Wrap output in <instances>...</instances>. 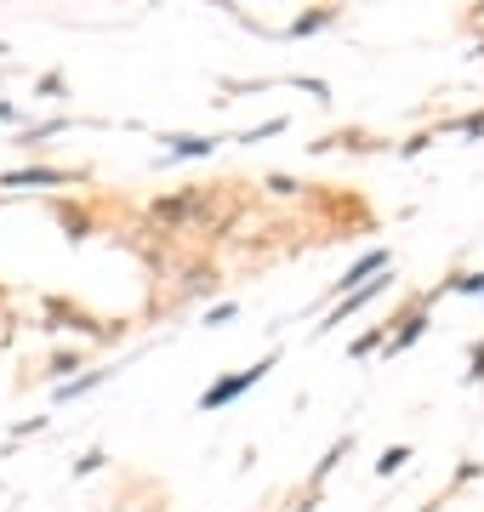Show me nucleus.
Segmentation results:
<instances>
[{
    "mask_svg": "<svg viewBox=\"0 0 484 512\" xmlns=\"http://www.w3.org/2000/svg\"><path fill=\"white\" fill-rule=\"evenodd\" d=\"M211 137H171V154H177V160H200V154H211Z\"/></svg>",
    "mask_w": 484,
    "mask_h": 512,
    "instance_id": "nucleus-5",
    "label": "nucleus"
},
{
    "mask_svg": "<svg viewBox=\"0 0 484 512\" xmlns=\"http://www.w3.org/2000/svg\"><path fill=\"white\" fill-rule=\"evenodd\" d=\"M194 211H200V200H194V194H183V200H160V205H154V217L171 222V228H177V222H188Z\"/></svg>",
    "mask_w": 484,
    "mask_h": 512,
    "instance_id": "nucleus-4",
    "label": "nucleus"
},
{
    "mask_svg": "<svg viewBox=\"0 0 484 512\" xmlns=\"http://www.w3.org/2000/svg\"><path fill=\"white\" fill-rule=\"evenodd\" d=\"M405 461H410V450H405V444H393V450H382V461H376V473H399Z\"/></svg>",
    "mask_w": 484,
    "mask_h": 512,
    "instance_id": "nucleus-6",
    "label": "nucleus"
},
{
    "mask_svg": "<svg viewBox=\"0 0 484 512\" xmlns=\"http://www.w3.org/2000/svg\"><path fill=\"white\" fill-rule=\"evenodd\" d=\"M274 370V359H262V365H251V370H240V376H228V382H217V387H205L200 393V410H217V404H228V399H240L245 387H257L262 376Z\"/></svg>",
    "mask_w": 484,
    "mask_h": 512,
    "instance_id": "nucleus-1",
    "label": "nucleus"
},
{
    "mask_svg": "<svg viewBox=\"0 0 484 512\" xmlns=\"http://www.w3.org/2000/svg\"><path fill=\"white\" fill-rule=\"evenodd\" d=\"M456 291H462V296H479V291H484V274H467V279H456Z\"/></svg>",
    "mask_w": 484,
    "mask_h": 512,
    "instance_id": "nucleus-9",
    "label": "nucleus"
},
{
    "mask_svg": "<svg viewBox=\"0 0 484 512\" xmlns=\"http://www.w3.org/2000/svg\"><path fill=\"white\" fill-rule=\"evenodd\" d=\"M365 274H388V251H371L365 262H354L348 274L336 279V291H342V296H354V279H365Z\"/></svg>",
    "mask_w": 484,
    "mask_h": 512,
    "instance_id": "nucleus-3",
    "label": "nucleus"
},
{
    "mask_svg": "<svg viewBox=\"0 0 484 512\" xmlns=\"http://www.w3.org/2000/svg\"><path fill=\"white\" fill-rule=\"evenodd\" d=\"M52 183H69V171H46L40 165V171H6L0 177V188H52Z\"/></svg>",
    "mask_w": 484,
    "mask_h": 512,
    "instance_id": "nucleus-2",
    "label": "nucleus"
},
{
    "mask_svg": "<svg viewBox=\"0 0 484 512\" xmlns=\"http://www.w3.org/2000/svg\"><path fill=\"white\" fill-rule=\"evenodd\" d=\"M97 382H103V370H92V376H80V382H63L57 393H63V399H75V393H86V387H97Z\"/></svg>",
    "mask_w": 484,
    "mask_h": 512,
    "instance_id": "nucleus-8",
    "label": "nucleus"
},
{
    "mask_svg": "<svg viewBox=\"0 0 484 512\" xmlns=\"http://www.w3.org/2000/svg\"><path fill=\"white\" fill-rule=\"evenodd\" d=\"M422 330H428V319H410V325H405V330H399V336H393L388 348H393V353H405V348H410V342H416V336H422Z\"/></svg>",
    "mask_w": 484,
    "mask_h": 512,
    "instance_id": "nucleus-7",
    "label": "nucleus"
}]
</instances>
